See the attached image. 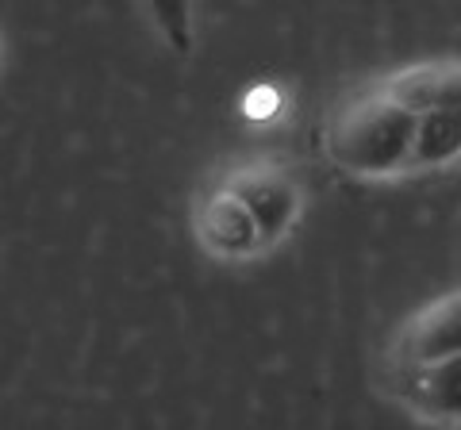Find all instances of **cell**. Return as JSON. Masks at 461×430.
Instances as JSON below:
<instances>
[{
    "label": "cell",
    "mask_w": 461,
    "mask_h": 430,
    "mask_svg": "<svg viewBox=\"0 0 461 430\" xmlns=\"http://www.w3.org/2000/svg\"><path fill=\"white\" fill-rule=\"evenodd\" d=\"M273 100H277V93H273V89H254L250 93V116H266Z\"/></svg>",
    "instance_id": "cell-7"
},
{
    "label": "cell",
    "mask_w": 461,
    "mask_h": 430,
    "mask_svg": "<svg viewBox=\"0 0 461 430\" xmlns=\"http://www.w3.org/2000/svg\"><path fill=\"white\" fill-rule=\"evenodd\" d=\"M223 184L250 208L258 227H262L266 246L281 242L293 231V223L300 215V189L281 166H273V162L239 166V169H230V177Z\"/></svg>",
    "instance_id": "cell-3"
},
{
    "label": "cell",
    "mask_w": 461,
    "mask_h": 430,
    "mask_svg": "<svg viewBox=\"0 0 461 430\" xmlns=\"http://www.w3.org/2000/svg\"><path fill=\"white\" fill-rule=\"evenodd\" d=\"M196 235L204 242V250L220 257H250L258 250H266L262 227L250 215V208L227 189L215 184L212 193H204L196 208Z\"/></svg>",
    "instance_id": "cell-4"
},
{
    "label": "cell",
    "mask_w": 461,
    "mask_h": 430,
    "mask_svg": "<svg viewBox=\"0 0 461 430\" xmlns=\"http://www.w3.org/2000/svg\"><path fill=\"white\" fill-rule=\"evenodd\" d=\"M461 157V112L438 108L420 116V131H415V150H411V174L420 169H438Z\"/></svg>",
    "instance_id": "cell-6"
},
{
    "label": "cell",
    "mask_w": 461,
    "mask_h": 430,
    "mask_svg": "<svg viewBox=\"0 0 461 430\" xmlns=\"http://www.w3.org/2000/svg\"><path fill=\"white\" fill-rule=\"evenodd\" d=\"M450 357H461V292L423 308L396 335L393 350H388V377L442 365Z\"/></svg>",
    "instance_id": "cell-2"
},
{
    "label": "cell",
    "mask_w": 461,
    "mask_h": 430,
    "mask_svg": "<svg viewBox=\"0 0 461 430\" xmlns=\"http://www.w3.org/2000/svg\"><path fill=\"white\" fill-rule=\"evenodd\" d=\"M400 399L435 423H461V357H450L442 365L415 369V372H393L388 377Z\"/></svg>",
    "instance_id": "cell-5"
},
{
    "label": "cell",
    "mask_w": 461,
    "mask_h": 430,
    "mask_svg": "<svg viewBox=\"0 0 461 430\" xmlns=\"http://www.w3.org/2000/svg\"><path fill=\"white\" fill-rule=\"evenodd\" d=\"M420 116L388 100L377 85L354 93L330 116L323 131L327 157L354 177H396L411 174V150Z\"/></svg>",
    "instance_id": "cell-1"
}]
</instances>
